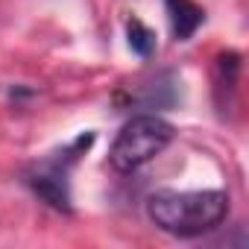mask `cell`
I'll return each mask as SVG.
<instances>
[{"mask_svg": "<svg viewBox=\"0 0 249 249\" xmlns=\"http://www.w3.org/2000/svg\"><path fill=\"white\" fill-rule=\"evenodd\" d=\"M126 36H129V47L138 53V56H153V50H156V33L150 30V27H144L138 18H129V24H126Z\"/></svg>", "mask_w": 249, "mask_h": 249, "instance_id": "cell-5", "label": "cell"}, {"mask_svg": "<svg viewBox=\"0 0 249 249\" xmlns=\"http://www.w3.org/2000/svg\"><path fill=\"white\" fill-rule=\"evenodd\" d=\"M164 6H167V18H170L173 36L179 41H188L205 21L202 6H196L194 0H164Z\"/></svg>", "mask_w": 249, "mask_h": 249, "instance_id": "cell-4", "label": "cell"}, {"mask_svg": "<svg viewBox=\"0 0 249 249\" xmlns=\"http://www.w3.org/2000/svg\"><path fill=\"white\" fill-rule=\"evenodd\" d=\"M173 141V126L156 114H138L123 126L111 144L108 161L117 173H132L156 159Z\"/></svg>", "mask_w": 249, "mask_h": 249, "instance_id": "cell-2", "label": "cell"}, {"mask_svg": "<svg viewBox=\"0 0 249 249\" xmlns=\"http://www.w3.org/2000/svg\"><path fill=\"white\" fill-rule=\"evenodd\" d=\"M150 220L176 237H196L217 229L229 214V196L223 191H161L147 202Z\"/></svg>", "mask_w": 249, "mask_h": 249, "instance_id": "cell-1", "label": "cell"}, {"mask_svg": "<svg viewBox=\"0 0 249 249\" xmlns=\"http://www.w3.org/2000/svg\"><path fill=\"white\" fill-rule=\"evenodd\" d=\"M33 191L53 208L59 211H71V194H68V179H65V170H59V164H53L50 170H38L33 179H30Z\"/></svg>", "mask_w": 249, "mask_h": 249, "instance_id": "cell-3", "label": "cell"}]
</instances>
